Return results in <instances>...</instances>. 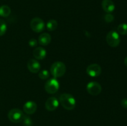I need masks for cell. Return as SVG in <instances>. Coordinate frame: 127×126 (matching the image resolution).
Listing matches in <instances>:
<instances>
[{"instance_id": "ffe728a7", "label": "cell", "mask_w": 127, "mask_h": 126, "mask_svg": "<svg viewBox=\"0 0 127 126\" xmlns=\"http://www.w3.org/2000/svg\"><path fill=\"white\" fill-rule=\"evenodd\" d=\"M50 77L49 72L47 70H42L38 72V77L42 80H46Z\"/></svg>"}, {"instance_id": "5bb4252c", "label": "cell", "mask_w": 127, "mask_h": 126, "mask_svg": "<svg viewBox=\"0 0 127 126\" xmlns=\"http://www.w3.org/2000/svg\"><path fill=\"white\" fill-rule=\"evenodd\" d=\"M52 37L50 35L47 33H42L39 35L38 39V44L42 46H47L50 43Z\"/></svg>"}, {"instance_id": "5b68a950", "label": "cell", "mask_w": 127, "mask_h": 126, "mask_svg": "<svg viewBox=\"0 0 127 126\" xmlns=\"http://www.w3.org/2000/svg\"><path fill=\"white\" fill-rule=\"evenodd\" d=\"M59 82L55 77L47 80V82L45 84V90L49 94H53L57 93L59 90Z\"/></svg>"}, {"instance_id": "d6986e66", "label": "cell", "mask_w": 127, "mask_h": 126, "mask_svg": "<svg viewBox=\"0 0 127 126\" xmlns=\"http://www.w3.org/2000/svg\"><path fill=\"white\" fill-rule=\"evenodd\" d=\"M22 126H33V122L31 117L29 116H25L22 121Z\"/></svg>"}, {"instance_id": "8fae6325", "label": "cell", "mask_w": 127, "mask_h": 126, "mask_svg": "<svg viewBox=\"0 0 127 126\" xmlns=\"http://www.w3.org/2000/svg\"><path fill=\"white\" fill-rule=\"evenodd\" d=\"M37 105L33 101H28L24 105L23 110L27 114H32L37 111Z\"/></svg>"}, {"instance_id": "ba28073f", "label": "cell", "mask_w": 127, "mask_h": 126, "mask_svg": "<svg viewBox=\"0 0 127 126\" xmlns=\"http://www.w3.org/2000/svg\"><path fill=\"white\" fill-rule=\"evenodd\" d=\"M102 72L101 67L97 64H91L88 65L86 69V73L91 77H97Z\"/></svg>"}, {"instance_id": "e0dca14e", "label": "cell", "mask_w": 127, "mask_h": 126, "mask_svg": "<svg viewBox=\"0 0 127 126\" xmlns=\"http://www.w3.org/2000/svg\"><path fill=\"white\" fill-rule=\"evenodd\" d=\"M117 32L120 35H127V23H120L117 27Z\"/></svg>"}, {"instance_id": "603a6c76", "label": "cell", "mask_w": 127, "mask_h": 126, "mask_svg": "<svg viewBox=\"0 0 127 126\" xmlns=\"http://www.w3.org/2000/svg\"><path fill=\"white\" fill-rule=\"evenodd\" d=\"M121 105L124 108L127 109V99L124 98L121 101Z\"/></svg>"}, {"instance_id": "4fadbf2b", "label": "cell", "mask_w": 127, "mask_h": 126, "mask_svg": "<svg viewBox=\"0 0 127 126\" xmlns=\"http://www.w3.org/2000/svg\"><path fill=\"white\" fill-rule=\"evenodd\" d=\"M33 56L37 60H42L47 56V51L42 47H37L33 49Z\"/></svg>"}, {"instance_id": "277c9868", "label": "cell", "mask_w": 127, "mask_h": 126, "mask_svg": "<svg viewBox=\"0 0 127 126\" xmlns=\"http://www.w3.org/2000/svg\"><path fill=\"white\" fill-rule=\"evenodd\" d=\"M7 117L11 122L14 123H19L22 122L24 114L21 109L17 108H14L10 110L7 114Z\"/></svg>"}, {"instance_id": "44dd1931", "label": "cell", "mask_w": 127, "mask_h": 126, "mask_svg": "<svg viewBox=\"0 0 127 126\" xmlns=\"http://www.w3.org/2000/svg\"><path fill=\"white\" fill-rule=\"evenodd\" d=\"M104 20L107 23H110L114 20V16L111 13H107L104 16Z\"/></svg>"}, {"instance_id": "cb8c5ba5", "label": "cell", "mask_w": 127, "mask_h": 126, "mask_svg": "<svg viewBox=\"0 0 127 126\" xmlns=\"http://www.w3.org/2000/svg\"><path fill=\"white\" fill-rule=\"evenodd\" d=\"M124 64H125V65L127 67V57L125 58V60H124Z\"/></svg>"}, {"instance_id": "8992f818", "label": "cell", "mask_w": 127, "mask_h": 126, "mask_svg": "<svg viewBox=\"0 0 127 126\" xmlns=\"http://www.w3.org/2000/svg\"><path fill=\"white\" fill-rule=\"evenodd\" d=\"M31 28L33 32L36 33L42 32L45 29V22L42 19L39 17H35L31 21Z\"/></svg>"}, {"instance_id": "9a60e30c", "label": "cell", "mask_w": 127, "mask_h": 126, "mask_svg": "<svg viewBox=\"0 0 127 126\" xmlns=\"http://www.w3.org/2000/svg\"><path fill=\"white\" fill-rule=\"evenodd\" d=\"M11 10L10 7L7 5H2L0 6V16L2 17H7L10 15Z\"/></svg>"}, {"instance_id": "30bf717a", "label": "cell", "mask_w": 127, "mask_h": 126, "mask_svg": "<svg viewBox=\"0 0 127 126\" xmlns=\"http://www.w3.org/2000/svg\"><path fill=\"white\" fill-rule=\"evenodd\" d=\"M27 68L31 72L36 74L40 71L41 65L37 60L35 59H31L27 63Z\"/></svg>"}, {"instance_id": "9c48e42d", "label": "cell", "mask_w": 127, "mask_h": 126, "mask_svg": "<svg viewBox=\"0 0 127 126\" xmlns=\"http://www.w3.org/2000/svg\"><path fill=\"white\" fill-rule=\"evenodd\" d=\"M59 106V101L55 97H50L46 101L45 106L48 111H53Z\"/></svg>"}, {"instance_id": "7c38bea8", "label": "cell", "mask_w": 127, "mask_h": 126, "mask_svg": "<svg viewBox=\"0 0 127 126\" xmlns=\"http://www.w3.org/2000/svg\"><path fill=\"white\" fill-rule=\"evenodd\" d=\"M102 7L107 13H112L115 10V6L112 0H103L102 1Z\"/></svg>"}, {"instance_id": "7402d4cb", "label": "cell", "mask_w": 127, "mask_h": 126, "mask_svg": "<svg viewBox=\"0 0 127 126\" xmlns=\"http://www.w3.org/2000/svg\"><path fill=\"white\" fill-rule=\"evenodd\" d=\"M38 44V41L35 38H31L29 41V45L31 47H35Z\"/></svg>"}, {"instance_id": "2e32d148", "label": "cell", "mask_w": 127, "mask_h": 126, "mask_svg": "<svg viewBox=\"0 0 127 126\" xmlns=\"http://www.w3.org/2000/svg\"><path fill=\"white\" fill-rule=\"evenodd\" d=\"M58 27V22L55 19H50L47 22V28L50 32L55 30Z\"/></svg>"}, {"instance_id": "52a82bcc", "label": "cell", "mask_w": 127, "mask_h": 126, "mask_svg": "<svg viewBox=\"0 0 127 126\" xmlns=\"http://www.w3.org/2000/svg\"><path fill=\"white\" fill-rule=\"evenodd\" d=\"M86 90L88 93L90 95L97 96L101 93L102 86L99 83L95 81H92L87 84Z\"/></svg>"}, {"instance_id": "7a4b0ae2", "label": "cell", "mask_w": 127, "mask_h": 126, "mask_svg": "<svg viewBox=\"0 0 127 126\" xmlns=\"http://www.w3.org/2000/svg\"><path fill=\"white\" fill-rule=\"evenodd\" d=\"M66 70L65 64L61 61H57L52 64L50 67V73L55 78H59L64 75Z\"/></svg>"}, {"instance_id": "6da1fadb", "label": "cell", "mask_w": 127, "mask_h": 126, "mask_svg": "<svg viewBox=\"0 0 127 126\" xmlns=\"http://www.w3.org/2000/svg\"><path fill=\"white\" fill-rule=\"evenodd\" d=\"M59 103L66 110L74 109L76 101L73 95L69 93H63L60 96Z\"/></svg>"}, {"instance_id": "3957f363", "label": "cell", "mask_w": 127, "mask_h": 126, "mask_svg": "<svg viewBox=\"0 0 127 126\" xmlns=\"http://www.w3.org/2000/svg\"><path fill=\"white\" fill-rule=\"evenodd\" d=\"M106 42L110 46L113 48L118 46L120 43L119 33L115 30L110 31L106 36Z\"/></svg>"}, {"instance_id": "ac0fdd59", "label": "cell", "mask_w": 127, "mask_h": 126, "mask_svg": "<svg viewBox=\"0 0 127 126\" xmlns=\"http://www.w3.org/2000/svg\"><path fill=\"white\" fill-rule=\"evenodd\" d=\"M7 31V24L4 20L0 19V37L4 35Z\"/></svg>"}]
</instances>
